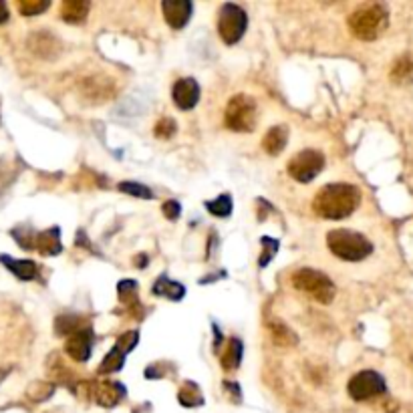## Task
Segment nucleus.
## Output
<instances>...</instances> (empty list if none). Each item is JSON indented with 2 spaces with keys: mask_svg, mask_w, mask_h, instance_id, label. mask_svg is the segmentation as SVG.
Masks as SVG:
<instances>
[{
  "mask_svg": "<svg viewBox=\"0 0 413 413\" xmlns=\"http://www.w3.org/2000/svg\"><path fill=\"white\" fill-rule=\"evenodd\" d=\"M87 321L81 317V315H63L57 319V323H55V331H57V335H63V337H71V335H75L77 331H83V328H87Z\"/></svg>",
  "mask_w": 413,
  "mask_h": 413,
  "instance_id": "4be33fe9",
  "label": "nucleus"
},
{
  "mask_svg": "<svg viewBox=\"0 0 413 413\" xmlns=\"http://www.w3.org/2000/svg\"><path fill=\"white\" fill-rule=\"evenodd\" d=\"M153 133H155V137H159V139H170V137L176 133V121L170 118L157 121L155 127H153Z\"/></svg>",
  "mask_w": 413,
  "mask_h": 413,
  "instance_id": "2f4dec72",
  "label": "nucleus"
},
{
  "mask_svg": "<svg viewBox=\"0 0 413 413\" xmlns=\"http://www.w3.org/2000/svg\"><path fill=\"white\" fill-rule=\"evenodd\" d=\"M91 10V2L87 0H65L60 4V19L69 25H81L85 23Z\"/></svg>",
  "mask_w": 413,
  "mask_h": 413,
  "instance_id": "dca6fc26",
  "label": "nucleus"
},
{
  "mask_svg": "<svg viewBox=\"0 0 413 413\" xmlns=\"http://www.w3.org/2000/svg\"><path fill=\"white\" fill-rule=\"evenodd\" d=\"M51 393H53V385L49 383H32L29 387V391H27V395L34 401L47 399V397H51Z\"/></svg>",
  "mask_w": 413,
  "mask_h": 413,
  "instance_id": "473e14b6",
  "label": "nucleus"
},
{
  "mask_svg": "<svg viewBox=\"0 0 413 413\" xmlns=\"http://www.w3.org/2000/svg\"><path fill=\"white\" fill-rule=\"evenodd\" d=\"M242 351H244L242 341H240L238 337H232V339L228 341L226 351L220 357V365H222L226 371H236L238 367H240V363H242Z\"/></svg>",
  "mask_w": 413,
  "mask_h": 413,
  "instance_id": "412c9836",
  "label": "nucleus"
},
{
  "mask_svg": "<svg viewBox=\"0 0 413 413\" xmlns=\"http://www.w3.org/2000/svg\"><path fill=\"white\" fill-rule=\"evenodd\" d=\"M177 399L183 408H200L204 403V395L200 391V387L194 383V381H186L181 385L179 393H177Z\"/></svg>",
  "mask_w": 413,
  "mask_h": 413,
  "instance_id": "b1692460",
  "label": "nucleus"
},
{
  "mask_svg": "<svg viewBox=\"0 0 413 413\" xmlns=\"http://www.w3.org/2000/svg\"><path fill=\"white\" fill-rule=\"evenodd\" d=\"M36 250H38L43 256H57V254H59L60 250H63L59 226H53V228H49V230L36 234Z\"/></svg>",
  "mask_w": 413,
  "mask_h": 413,
  "instance_id": "f3484780",
  "label": "nucleus"
},
{
  "mask_svg": "<svg viewBox=\"0 0 413 413\" xmlns=\"http://www.w3.org/2000/svg\"><path fill=\"white\" fill-rule=\"evenodd\" d=\"M10 234L19 242V246H21L23 250H34V248H36V234H38V232H34L29 226H19V228H14Z\"/></svg>",
  "mask_w": 413,
  "mask_h": 413,
  "instance_id": "bb28decb",
  "label": "nucleus"
},
{
  "mask_svg": "<svg viewBox=\"0 0 413 413\" xmlns=\"http://www.w3.org/2000/svg\"><path fill=\"white\" fill-rule=\"evenodd\" d=\"M260 244H263V254H260L258 265L266 266L272 258H274V256H276V252H278V240L265 236L263 240H260Z\"/></svg>",
  "mask_w": 413,
  "mask_h": 413,
  "instance_id": "7c9ffc66",
  "label": "nucleus"
},
{
  "mask_svg": "<svg viewBox=\"0 0 413 413\" xmlns=\"http://www.w3.org/2000/svg\"><path fill=\"white\" fill-rule=\"evenodd\" d=\"M161 212H164V216H166L170 222H176L177 218L181 216V206H179V202H176V200H168V202L161 206Z\"/></svg>",
  "mask_w": 413,
  "mask_h": 413,
  "instance_id": "72a5a7b5",
  "label": "nucleus"
},
{
  "mask_svg": "<svg viewBox=\"0 0 413 413\" xmlns=\"http://www.w3.org/2000/svg\"><path fill=\"white\" fill-rule=\"evenodd\" d=\"M93 399L103 408H113L125 397V387L118 381H101L91 387Z\"/></svg>",
  "mask_w": 413,
  "mask_h": 413,
  "instance_id": "2eb2a0df",
  "label": "nucleus"
},
{
  "mask_svg": "<svg viewBox=\"0 0 413 413\" xmlns=\"http://www.w3.org/2000/svg\"><path fill=\"white\" fill-rule=\"evenodd\" d=\"M151 293L155 296H166V298H170V300H181V298L186 296V289H183V284L174 282L170 276L161 274V276L155 280Z\"/></svg>",
  "mask_w": 413,
  "mask_h": 413,
  "instance_id": "aec40b11",
  "label": "nucleus"
},
{
  "mask_svg": "<svg viewBox=\"0 0 413 413\" xmlns=\"http://www.w3.org/2000/svg\"><path fill=\"white\" fill-rule=\"evenodd\" d=\"M248 27V16L238 4L226 2L218 12V34L226 45H236Z\"/></svg>",
  "mask_w": 413,
  "mask_h": 413,
  "instance_id": "39448f33",
  "label": "nucleus"
},
{
  "mask_svg": "<svg viewBox=\"0 0 413 413\" xmlns=\"http://www.w3.org/2000/svg\"><path fill=\"white\" fill-rule=\"evenodd\" d=\"M27 45H29V49L36 57L47 60L57 59L60 55V51H63L60 41L53 32H49V30H36V32H32L29 36V41H27Z\"/></svg>",
  "mask_w": 413,
  "mask_h": 413,
  "instance_id": "9d476101",
  "label": "nucleus"
},
{
  "mask_svg": "<svg viewBox=\"0 0 413 413\" xmlns=\"http://www.w3.org/2000/svg\"><path fill=\"white\" fill-rule=\"evenodd\" d=\"M272 328V337H274V341L278 343V345H295L296 343V335L295 333H291V328L284 325H280V323H272L270 325Z\"/></svg>",
  "mask_w": 413,
  "mask_h": 413,
  "instance_id": "c756f323",
  "label": "nucleus"
},
{
  "mask_svg": "<svg viewBox=\"0 0 413 413\" xmlns=\"http://www.w3.org/2000/svg\"><path fill=\"white\" fill-rule=\"evenodd\" d=\"M0 263L6 266L16 278L21 280H34L36 278V272L38 268L32 260H19V258H10L6 254H0Z\"/></svg>",
  "mask_w": 413,
  "mask_h": 413,
  "instance_id": "6ab92c4d",
  "label": "nucleus"
},
{
  "mask_svg": "<svg viewBox=\"0 0 413 413\" xmlns=\"http://www.w3.org/2000/svg\"><path fill=\"white\" fill-rule=\"evenodd\" d=\"M8 21V6L0 0V25H4Z\"/></svg>",
  "mask_w": 413,
  "mask_h": 413,
  "instance_id": "f704fd0d",
  "label": "nucleus"
},
{
  "mask_svg": "<svg viewBox=\"0 0 413 413\" xmlns=\"http://www.w3.org/2000/svg\"><path fill=\"white\" fill-rule=\"evenodd\" d=\"M349 395L353 397L355 401H365L371 397H377L385 391V379L373 369H365L359 371L357 375L351 377V381L347 385Z\"/></svg>",
  "mask_w": 413,
  "mask_h": 413,
  "instance_id": "6e6552de",
  "label": "nucleus"
},
{
  "mask_svg": "<svg viewBox=\"0 0 413 413\" xmlns=\"http://www.w3.org/2000/svg\"><path fill=\"white\" fill-rule=\"evenodd\" d=\"M172 99L181 111L194 109L200 101V85L196 83V79H179L172 89Z\"/></svg>",
  "mask_w": 413,
  "mask_h": 413,
  "instance_id": "f8f14e48",
  "label": "nucleus"
},
{
  "mask_svg": "<svg viewBox=\"0 0 413 413\" xmlns=\"http://www.w3.org/2000/svg\"><path fill=\"white\" fill-rule=\"evenodd\" d=\"M391 79L395 83H413V55H403L393 63Z\"/></svg>",
  "mask_w": 413,
  "mask_h": 413,
  "instance_id": "5701e85b",
  "label": "nucleus"
},
{
  "mask_svg": "<svg viewBox=\"0 0 413 413\" xmlns=\"http://www.w3.org/2000/svg\"><path fill=\"white\" fill-rule=\"evenodd\" d=\"M326 244H328V250L341 258V260H347V263H359V260H365L371 252H373V244L359 232L353 230H331L326 234Z\"/></svg>",
  "mask_w": 413,
  "mask_h": 413,
  "instance_id": "7ed1b4c3",
  "label": "nucleus"
},
{
  "mask_svg": "<svg viewBox=\"0 0 413 413\" xmlns=\"http://www.w3.org/2000/svg\"><path fill=\"white\" fill-rule=\"evenodd\" d=\"M287 142H289V127L276 125V127L266 131L263 148L268 155H278V153H282V149L287 148Z\"/></svg>",
  "mask_w": 413,
  "mask_h": 413,
  "instance_id": "a211bd4d",
  "label": "nucleus"
},
{
  "mask_svg": "<svg viewBox=\"0 0 413 413\" xmlns=\"http://www.w3.org/2000/svg\"><path fill=\"white\" fill-rule=\"evenodd\" d=\"M81 95L89 103H103L113 95V81L105 77H89L81 83Z\"/></svg>",
  "mask_w": 413,
  "mask_h": 413,
  "instance_id": "4468645a",
  "label": "nucleus"
},
{
  "mask_svg": "<svg viewBox=\"0 0 413 413\" xmlns=\"http://www.w3.org/2000/svg\"><path fill=\"white\" fill-rule=\"evenodd\" d=\"M118 296L127 309L144 306V304H139V298H137V282L135 280H129V278L121 280L118 284Z\"/></svg>",
  "mask_w": 413,
  "mask_h": 413,
  "instance_id": "393cba45",
  "label": "nucleus"
},
{
  "mask_svg": "<svg viewBox=\"0 0 413 413\" xmlns=\"http://www.w3.org/2000/svg\"><path fill=\"white\" fill-rule=\"evenodd\" d=\"M325 168V155L317 149H302L289 161V174L300 183H309Z\"/></svg>",
  "mask_w": 413,
  "mask_h": 413,
  "instance_id": "0eeeda50",
  "label": "nucleus"
},
{
  "mask_svg": "<svg viewBox=\"0 0 413 413\" xmlns=\"http://www.w3.org/2000/svg\"><path fill=\"white\" fill-rule=\"evenodd\" d=\"M226 125L232 131L248 133L256 123V103L250 95H234L226 107Z\"/></svg>",
  "mask_w": 413,
  "mask_h": 413,
  "instance_id": "423d86ee",
  "label": "nucleus"
},
{
  "mask_svg": "<svg viewBox=\"0 0 413 413\" xmlns=\"http://www.w3.org/2000/svg\"><path fill=\"white\" fill-rule=\"evenodd\" d=\"M93 341H95V333L93 328L87 326L83 331H77L75 335H71L65 343V351L71 359L79 361V363H85L89 357H91V351H93Z\"/></svg>",
  "mask_w": 413,
  "mask_h": 413,
  "instance_id": "9b49d317",
  "label": "nucleus"
},
{
  "mask_svg": "<svg viewBox=\"0 0 413 413\" xmlns=\"http://www.w3.org/2000/svg\"><path fill=\"white\" fill-rule=\"evenodd\" d=\"M349 30L359 41H375L379 38L389 25V12L387 6L379 2L361 4L349 14Z\"/></svg>",
  "mask_w": 413,
  "mask_h": 413,
  "instance_id": "f03ea898",
  "label": "nucleus"
},
{
  "mask_svg": "<svg viewBox=\"0 0 413 413\" xmlns=\"http://www.w3.org/2000/svg\"><path fill=\"white\" fill-rule=\"evenodd\" d=\"M16 6H19L21 14H25V16H34V14L45 12V10L51 6V2H49V0H19Z\"/></svg>",
  "mask_w": 413,
  "mask_h": 413,
  "instance_id": "c85d7f7f",
  "label": "nucleus"
},
{
  "mask_svg": "<svg viewBox=\"0 0 413 413\" xmlns=\"http://www.w3.org/2000/svg\"><path fill=\"white\" fill-rule=\"evenodd\" d=\"M206 210L212 216H218V218H228L232 214V198L228 194H222L218 196L216 200H210L206 202Z\"/></svg>",
  "mask_w": 413,
  "mask_h": 413,
  "instance_id": "a878e982",
  "label": "nucleus"
},
{
  "mask_svg": "<svg viewBox=\"0 0 413 413\" xmlns=\"http://www.w3.org/2000/svg\"><path fill=\"white\" fill-rule=\"evenodd\" d=\"M293 284L296 291L304 293V295L313 296L315 300L328 304L335 298V284L333 280L326 276L325 272L315 270V268H300L293 274Z\"/></svg>",
  "mask_w": 413,
  "mask_h": 413,
  "instance_id": "20e7f679",
  "label": "nucleus"
},
{
  "mask_svg": "<svg viewBox=\"0 0 413 413\" xmlns=\"http://www.w3.org/2000/svg\"><path fill=\"white\" fill-rule=\"evenodd\" d=\"M118 188L119 192L129 194V196H133V198H144V200H151V198H153L151 190L146 188V186H142V183H137V181H121Z\"/></svg>",
  "mask_w": 413,
  "mask_h": 413,
  "instance_id": "cd10ccee",
  "label": "nucleus"
},
{
  "mask_svg": "<svg viewBox=\"0 0 413 413\" xmlns=\"http://www.w3.org/2000/svg\"><path fill=\"white\" fill-rule=\"evenodd\" d=\"M137 341H139V333H137V331H127V333H123L118 339V343L113 345V349L105 355V359L101 361L99 373H101V375H107V373L121 371V367H123V363H125V357H127L129 351L135 349Z\"/></svg>",
  "mask_w": 413,
  "mask_h": 413,
  "instance_id": "1a4fd4ad",
  "label": "nucleus"
},
{
  "mask_svg": "<svg viewBox=\"0 0 413 413\" xmlns=\"http://www.w3.org/2000/svg\"><path fill=\"white\" fill-rule=\"evenodd\" d=\"M361 204V192L351 183H326L313 200V210L326 220L349 218Z\"/></svg>",
  "mask_w": 413,
  "mask_h": 413,
  "instance_id": "f257e3e1",
  "label": "nucleus"
},
{
  "mask_svg": "<svg viewBox=\"0 0 413 413\" xmlns=\"http://www.w3.org/2000/svg\"><path fill=\"white\" fill-rule=\"evenodd\" d=\"M6 373H8V371H6V369H0V381H2V379H4V377H6Z\"/></svg>",
  "mask_w": 413,
  "mask_h": 413,
  "instance_id": "c9c22d12",
  "label": "nucleus"
},
{
  "mask_svg": "<svg viewBox=\"0 0 413 413\" xmlns=\"http://www.w3.org/2000/svg\"><path fill=\"white\" fill-rule=\"evenodd\" d=\"M161 10H164L166 23L172 29H183L188 25V21L192 19L194 4L190 0H164Z\"/></svg>",
  "mask_w": 413,
  "mask_h": 413,
  "instance_id": "ddd939ff",
  "label": "nucleus"
}]
</instances>
